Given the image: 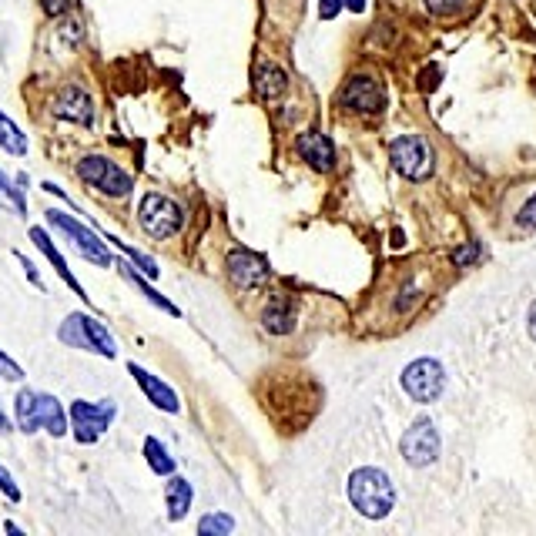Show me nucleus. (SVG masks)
I'll return each instance as SVG.
<instances>
[{
	"instance_id": "obj_1",
	"label": "nucleus",
	"mask_w": 536,
	"mask_h": 536,
	"mask_svg": "<svg viewBox=\"0 0 536 536\" xmlns=\"http://www.w3.org/2000/svg\"><path fill=\"white\" fill-rule=\"evenodd\" d=\"M346 493H349V503L356 506L362 516H369V520H382V516H389V510L396 506V490H392L389 476L376 466L356 469V473L349 476Z\"/></svg>"
},
{
	"instance_id": "obj_2",
	"label": "nucleus",
	"mask_w": 536,
	"mask_h": 536,
	"mask_svg": "<svg viewBox=\"0 0 536 536\" xmlns=\"http://www.w3.org/2000/svg\"><path fill=\"white\" fill-rule=\"evenodd\" d=\"M14 413H17L21 433H37V429H47L51 436L67 433V413L61 409V402L54 396H47V392L21 389L14 402Z\"/></svg>"
},
{
	"instance_id": "obj_3",
	"label": "nucleus",
	"mask_w": 536,
	"mask_h": 536,
	"mask_svg": "<svg viewBox=\"0 0 536 536\" xmlns=\"http://www.w3.org/2000/svg\"><path fill=\"white\" fill-rule=\"evenodd\" d=\"M138 222L151 238L165 242V238L181 232V225H185V212H181L178 201H171L168 195L148 191V195L141 198V205H138Z\"/></svg>"
},
{
	"instance_id": "obj_4",
	"label": "nucleus",
	"mask_w": 536,
	"mask_h": 536,
	"mask_svg": "<svg viewBox=\"0 0 536 536\" xmlns=\"http://www.w3.org/2000/svg\"><path fill=\"white\" fill-rule=\"evenodd\" d=\"M61 342H67L71 349H88V352H98V356H108V359H114V352H118L108 329H104L98 319L81 315V312L67 315V322L61 325Z\"/></svg>"
},
{
	"instance_id": "obj_5",
	"label": "nucleus",
	"mask_w": 536,
	"mask_h": 536,
	"mask_svg": "<svg viewBox=\"0 0 536 536\" xmlns=\"http://www.w3.org/2000/svg\"><path fill=\"white\" fill-rule=\"evenodd\" d=\"M443 386H446V372L436 359H416L402 369V389H406V396L419 402V406L436 402L443 396Z\"/></svg>"
},
{
	"instance_id": "obj_6",
	"label": "nucleus",
	"mask_w": 536,
	"mask_h": 536,
	"mask_svg": "<svg viewBox=\"0 0 536 536\" xmlns=\"http://www.w3.org/2000/svg\"><path fill=\"white\" fill-rule=\"evenodd\" d=\"M47 222H51L57 232H64L67 238H71L74 248L81 252V258H88V262L101 265V268H111L114 265V255L108 252V242H101V238L94 235L88 225L74 222V218L64 215V212H47Z\"/></svg>"
},
{
	"instance_id": "obj_7",
	"label": "nucleus",
	"mask_w": 536,
	"mask_h": 536,
	"mask_svg": "<svg viewBox=\"0 0 536 536\" xmlns=\"http://www.w3.org/2000/svg\"><path fill=\"white\" fill-rule=\"evenodd\" d=\"M114 402H84V399H78V402H71V429H74V439L78 443H84V446H91V443H98V436L104 433V429L111 426V419H114Z\"/></svg>"
},
{
	"instance_id": "obj_8",
	"label": "nucleus",
	"mask_w": 536,
	"mask_h": 536,
	"mask_svg": "<svg viewBox=\"0 0 536 536\" xmlns=\"http://www.w3.org/2000/svg\"><path fill=\"white\" fill-rule=\"evenodd\" d=\"M78 175H81V181H88L91 188H98L101 195H111V198L128 195V191L134 188L131 175H124V171L114 165V161L101 158V155L81 158V161H78Z\"/></svg>"
},
{
	"instance_id": "obj_9",
	"label": "nucleus",
	"mask_w": 536,
	"mask_h": 536,
	"mask_svg": "<svg viewBox=\"0 0 536 536\" xmlns=\"http://www.w3.org/2000/svg\"><path fill=\"white\" fill-rule=\"evenodd\" d=\"M389 158L399 175H406L413 181H423L429 171H433V151H429L426 141L416 138V134H402V138L392 141Z\"/></svg>"
},
{
	"instance_id": "obj_10",
	"label": "nucleus",
	"mask_w": 536,
	"mask_h": 536,
	"mask_svg": "<svg viewBox=\"0 0 536 536\" xmlns=\"http://www.w3.org/2000/svg\"><path fill=\"white\" fill-rule=\"evenodd\" d=\"M439 433L436 426L429 423V419H419L413 423V429H406V436H402V459H406L409 466L423 469L429 463H436L439 456Z\"/></svg>"
},
{
	"instance_id": "obj_11",
	"label": "nucleus",
	"mask_w": 536,
	"mask_h": 536,
	"mask_svg": "<svg viewBox=\"0 0 536 536\" xmlns=\"http://www.w3.org/2000/svg\"><path fill=\"white\" fill-rule=\"evenodd\" d=\"M225 268H228V279H232L242 292L262 289V285L268 282V262L262 255L248 252V248H232Z\"/></svg>"
},
{
	"instance_id": "obj_12",
	"label": "nucleus",
	"mask_w": 536,
	"mask_h": 536,
	"mask_svg": "<svg viewBox=\"0 0 536 536\" xmlns=\"http://www.w3.org/2000/svg\"><path fill=\"white\" fill-rule=\"evenodd\" d=\"M342 104L352 111L362 114H376L386 104V94H382V84L372 78H352L346 88H342Z\"/></svg>"
},
{
	"instance_id": "obj_13",
	"label": "nucleus",
	"mask_w": 536,
	"mask_h": 536,
	"mask_svg": "<svg viewBox=\"0 0 536 536\" xmlns=\"http://www.w3.org/2000/svg\"><path fill=\"white\" fill-rule=\"evenodd\" d=\"M128 372L134 376V382L141 386V392L148 396V402L151 406H158V409H165V413H178L181 409V402H178V396H175V389L168 386V382H161L158 376H151L148 369H141V366H128Z\"/></svg>"
},
{
	"instance_id": "obj_14",
	"label": "nucleus",
	"mask_w": 536,
	"mask_h": 536,
	"mask_svg": "<svg viewBox=\"0 0 536 536\" xmlns=\"http://www.w3.org/2000/svg\"><path fill=\"white\" fill-rule=\"evenodd\" d=\"M295 151H299L302 161H309L312 168L319 171H329L335 165V151H332V141L325 138L319 131H305L299 141H295Z\"/></svg>"
},
{
	"instance_id": "obj_15",
	"label": "nucleus",
	"mask_w": 536,
	"mask_h": 536,
	"mask_svg": "<svg viewBox=\"0 0 536 536\" xmlns=\"http://www.w3.org/2000/svg\"><path fill=\"white\" fill-rule=\"evenodd\" d=\"M57 118H67V121H78V124H91V98L88 91H81L78 84L61 91L57 98V108H54Z\"/></svg>"
},
{
	"instance_id": "obj_16",
	"label": "nucleus",
	"mask_w": 536,
	"mask_h": 536,
	"mask_svg": "<svg viewBox=\"0 0 536 536\" xmlns=\"http://www.w3.org/2000/svg\"><path fill=\"white\" fill-rule=\"evenodd\" d=\"M262 325H265V332H272V335H289V332L295 329V309H292V302L285 299V295H275V299L265 305Z\"/></svg>"
},
{
	"instance_id": "obj_17",
	"label": "nucleus",
	"mask_w": 536,
	"mask_h": 536,
	"mask_svg": "<svg viewBox=\"0 0 536 536\" xmlns=\"http://www.w3.org/2000/svg\"><path fill=\"white\" fill-rule=\"evenodd\" d=\"M191 500H195V490H191V483L185 476H175L171 473V480L165 486V503H168V520H185V513L191 510Z\"/></svg>"
},
{
	"instance_id": "obj_18",
	"label": "nucleus",
	"mask_w": 536,
	"mask_h": 536,
	"mask_svg": "<svg viewBox=\"0 0 536 536\" xmlns=\"http://www.w3.org/2000/svg\"><path fill=\"white\" fill-rule=\"evenodd\" d=\"M255 88L265 101H275L279 94H285V88H289V78H285V71L279 64L265 61V64H258V71H255Z\"/></svg>"
},
{
	"instance_id": "obj_19",
	"label": "nucleus",
	"mask_w": 536,
	"mask_h": 536,
	"mask_svg": "<svg viewBox=\"0 0 536 536\" xmlns=\"http://www.w3.org/2000/svg\"><path fill=\"white\" fill-rule=\"evenodd\" d=\"M31 238H34V245H37V248H41V252H44L47 258H51V265L57 268V275H61V279H64L67 285H71V289H74V292H78V295H81V299H84V289H81V282H78V279H74V275H71V268H67V262H64V255H61V252H57V248H54V242H51V235H47V232H44V228H31Z\"/></svg>"
},
{
	"instance_id": "obj_20",
	"label": "nucleus",
	"mask_w": 536,
	"mask_h": 536,
	"mask_svg": "<svg viewBox=\"0 0 536 536\" xmlns=\"http://www.w3.org/2000/svg\"><path fill=\"white\" fill-rule=\"evenodd\" d=\"M0 148L11 151V155H17V158L27 155V134L17 128L4 111H0Z\"/></svg>"
},
{
	"instance_id": "obj_21",
	"label": "nucleus",
	"mask_w": 536,
	"mask_h": 536,
	"mask_svg": "<svg viewBox=\"0 0 536 536\" xmlns=\"http://www.w3.org/2000/svg\"><path fill=\"white\" fill-rule=\"evenodd\" d=\"M145 459H148V466L155 469L158 476H171V473H175V456H171L168 449L161 446V439H155V436L145 439Z\"/></svg>"
},
{
	"instance_id": "obj_22",
	"label": "nucleus",
	"mask_w": 536,
	"mask_h": 536,
	"mask_svg": "<svg viewBox=\"0 0 536 536\" xmlns=\"http://www.w3.org/2000/svg\"><path fill=\"white\" fill-rule=\"evenodd\" d=\"M121 272H124V279H128V282L134 285V289H138L141 295H145V299H148L151 305H158V309H161V312H168V315H178V309H175V305H171V302L165 299V295H158V292L151 289V285L145 282V275H138V272H134L131 265H121Z\"/></svg>"
},
{
	"instance_id": "obj_23",
	"label": "nucleus",
	"mask_w": 536,
	"mask_h": 536,
	"mask_svg": "<svg viewBox=\"0 0 536 536\" xmlns=\"http://www.w3.org/2000/svg\"><path fill=\"white\" fill-rule=\"evenodd\" d=\"M0 208H7V212H14V215H27L24 188H14L4 171H0Z\"/></svg>"
},
{
	"instance_id": "obj_24",
	"label": "nucleus",
	"mask_w": 536,
	"mask_h": 536,
	"mask_svg": "<svg viewBox=\"0 0 536 536\" xmlns=\"http://www.w3.org/2000/svg\"><path fill=\"white\" fill-rule=\"evenodd\" d=\"M235 530V520L232 516H225V513H208V516H201V523H198V533L201 536H228Z\"/></svg>"
},
{
	"instance_id": "obj_25",
	"label": "nucleus",
	"mask_w": 536,
	"mask_h": 536,
	"mask_svg": "<svg viewBox=\"0 0 536 536\" xmlns=\"http://www.w3.org/2000/svg\"><path fill=\"white\" fill-rule=\"evenodd\" d=\"M114 242H118V248H121V252H124V255H128L134 265H138V268H141V275H145V279H158V272H161V268H158L155 262H151V258H148V255H141V252H138V248H131L128 242H121V238H114Z\"/></svg>"
},
{
	"instance_id": "obj_26",
	"label": "nucleus",
	"mask_w": 536,
	"mask_h": 536,
	"mask_svg": "<svg viewBox=\"0 0 536 536\" xmlns=\"http://www.w3.org/2000/svg\"><path fill=\"white\" fill-rule=\"evenodd\" d=\"M426 4V11L429 14H436V17H449V14H456L459 7L466 4V0H423Z\"/></svg>"
},
{
	"instance_id": "obj_27",
	"label": "nucleus",
	"mask_w": 536,
	"mask_h": 536,
	"mask_svg": "<svg viewBox=\"0 0 536 536\" xmlns=\"http://www.w3.org/2000/svg\"><path fill=\"white\" fill-rule=\"evenodd\" d=\"M0 376H4L7 382H21L24 379V369L17 366V362L7 356V352H0Z\"/></svg>"
},
{
	"instance_id": "obj_28",
	"label": "nucleus",
	"mask_w": 536,
	"mask_h": 536,
	"mask_svg": "<svg viewBox=\"0 0 536 536\" xmlns=\"http://www.w3.org/2000/svg\"><path fill=\"white\" fill-rule=\"evenodd\" d=\"M0 490H4V496H7V500H11V503H17V500H21V490H17L14 476L7 473L4 466H0Z\"/></svg>"
},
{
	"instance_id": "obj_29",
	"label": "nucleus",
	"mask_w": 536,
	"mask_h": 536,
	"mask_svg": "<svg viewBox=\"0 0 536 536\" xmlns=\"http://www.w3.org/2000/svg\"><path fill=\"white\" fill-rule=\"evenodd\" d=\"M516 222H520V228H536V195L523 205V212H520Z\"/></svg>"
},
{
	"instance_id": "obj_30",
	"label": "nucleus",
	"mask_w": 536,
	"mask_h": 536,
	"mask_svg": "<svg viewBox=\"0 0 536 536\" xmlns=\"http://www.w3.org/2000/svg\"><path fill=\"white\" fill-rule=\"evenodd\" d=\"M41 4H44V11L51 14V17H61L64 11H71L74 0H41Z\"/></svg>"
},
{
	"instance_id": "obj_31",
	"label": "nucleus",
	"mask_w": 536,
	"mask_h": 536,
	"mask_svg": "<svg viewBox=\"0 0 536 536\" xmlns=\"http://www.w3.org/2000/svg\"><path fill=\"white\" fill-rule=\"evenodd\" d=\"M17 262H21V265H24L27 279H31V282L37 285V289H41V275H37V268H34V262H27V255H21V252H17Z\"/></svg>"
},
{
	"instance_id": "obj_32",
	"label": "nucleus",
	"mask_w": 536,
	"mask_h": 536,
	"mask_svg": "<svg viewBox=\"0 0 536 536\" xmlns=\"http://www.w3.org/2000/svg\"><path fill=\"white\" fill-rule=\"evenodd\" d=\"M476 252H480V248H476V245H466L463 252H456V255H453V262H456V265H466L469 258H476Z\"/></svg>"
},
{
	"instance_id": "obj_33",
	"label": "nucleus",
	"mask_w": 536,
	"mask_h": 536,
	"mask_svg": "<svg viewBox=\"0 0 536 536\" xmlns=\"http://www.w3.org/2000/svg\"><path fill=\"white\" fill-rule=\"evenodd\" d=\"M339 11V0H322V17H335Z\"/></svg>"
},
{
	"instance_id": "obj_34",
	"label": "nucleus",
	"mask_w": 536,
	"mask_h": 536,
	"mask_svg": "<svg viewBox=\"0 0 536 536\" xmlns=\"http://www.w3.org/2000/svg\"><path fill=\"white\" fill-rule=\"evenodd\" d=\"M530 339L536 342V302L530 305Z\"/></svg>"
},
{
	"instance_id": "obj_35",
	"label": "nucleus",
	"mask_w": 536,
	"mask_h": 536,
	"mask_svg": "<svg viewBox=\"0 0 536 536\" xmlns=\"http://www.w3.org/2000/svg\"><path fill=\"white\" fill-rule=\"evenodd\" d=\"M342 4L352 7V11H362V7H366V0H342Z\"/></svg>"
},
{
	"instance_id": "obj_36",
	"label": "nucleus",
	"mask_w": 536,
	"mask_h": 536,
	"mask_svg": "<svg viewBox=\"0 0 536 536\" xmlns=\"http://www.w3.org/2000/svg\"><path fill=\"white\" fill-rule=\"evenodd\" d=\"M7 429H11V423H7L4 413H0V433H7Z\"/></svg>"
}]
</instances>
